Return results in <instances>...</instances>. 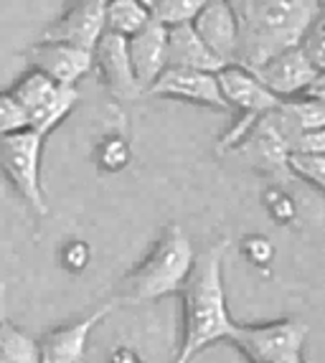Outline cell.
<instances>
[{"label":"cell","instance_id":"cell-1","mask_svg":"<svg viewBox=\"0 0 325 363\" xmlns=\"http://www.w3.org/2000/svg\"><path fill=\"white\" fill-rule=\"evenodd\" d=\"M229 239H221L209 247L204 255H196L191 274L178 290L181 300V330H178V351L173 363H191L211 345L229 340L236 320L226 305L224 287V252Z\"/></svg>","mask_w":325,"mask_h":363},{"label":"cell","instance_id":"cell-2","mask_svg":"<svg viewBox=\"0 0 325 363\" xmlns=\"http://www.w3.org/2000/svg\"><path fill=\"white\" fill-rule=\"evenodd\" d=\"M236 67L254 72L277 54L297 49L305 30L323 16L315 0H234Z\"/></svg>","mask_w":325,"mask_h":363},{"label":"cell","instance_id":"cell-3","mask_svg":"<svg viewBox=\"0 0 325 363\" xmlns=\"http://www.w3.org/2000/svg\"><path fill=\"white\" fill-rule=\"evenodd\" d=\"M196 252L178 224H168L160 231L150 252L125 274L115 292V305H145L160 297L178 295L191 274Z\"/></svg>","mask_w":325,"mask_h":363},{"label":"cell","instance_id":"cell-4","mask_svg":"<svg viewBox=\"0 0 325 363\" xmlns=\"http://www.w3.org/2000/svg\"><path fill=\"white\" fill-rule=\"evenodd\" d=\"M219 91L226 104V109L234 112V122L231 128L219 138L216 150H234L241 143V138L252 130L254 122H259L265 115H270L272 109H277L280 99H275L265 86L259 84V79L252 72L241 67H224L216 72Z\"/></svg>","mask_w":325,"mask_h":363},{"label":"cell","instance_id":"cell-5","mask_svg":"<svg viewBox=\"0 0 325 363\" xmlns=\"http://www.w3.org/2000/svg\"><path fill=\"white\" fill-rule=\"evenodd\" d=\"M307 328L300 318H280L270 323H236L226 343L239 351L247 363H275L287 356H305Z\"/></svg>","mask_w":325,"mask_h":363},{"label":"cell","instance_id":"cell-6","mask_svg":"<svg viewBox=\"0 0 325 363\" xmlns=\"http://www.w3.org/2000/svg\"><path fill=\"white\" fill-rule=\"evenodd\" d=\"M43 138L33 130L0 138V176L28 203L33 211L46 213V199L41 188Z\"/></svg>","mask_w":325,"mask_h":363},{"label":"cell","instance_id":"cell-7","mask_svg":"<svg viewBox=\"0 0 325 363\" xmlns=\"http://www.w3.org/2000/svg\"><path fill=\"white\" fill-rule=\"evenodd\" d=\"M104 6L107 0H77L43 30L41 41L64 43L92 54L104 36Z\"/></svg>","mask_w":325,"mask_h":363},{"label":"cell","instance_id":"cell-8","mask_svg":"<svg viewBox=\"0 0 325 363\" xmlns=\"http://www.w3.org/2000/svg\"><path fill=\"white\" fill-rule=\"evenodd\" d=\"M295 138L297 135L285 125L277 109H272L270 115L254 122L252 130L241 138V143L234 150L247 155L262 170H285V163H287V155L292 150Z\"/></svg>","mask_w":325,"mask_h":363},{"label":"cell","instance_id":"cell-9","mask_svg":"<svg viewBox=\"0 0 325 363\" xmlns=\"http://www.w3.org/2000/svg\"><path fill=\"white\" fill-rule=\"evenodd\" d=\"M115 310V303L109 300L102 308L92 310L89 315L79 318L67 325H59L54 330L43 333L38 340V358L41 363H82L87 356V345H89V335L99 323Z\"/></svg>","mask_w":325,"mask_h":363},{"label":"cell","instance_id":"cell-10","mask_svg":"<svg viewBox=\"0 0 325 363\" xmlns=\"http://www.w3.org/2000/svg\"><path fill=\"white\" fill-rule=\"evenodd\" d=\"M148 97L160 99H178V102H191L206 109L224 112L226 104L219 91L216 74L209 72H191V69H173L165 67L160 77L153 82V86L145 91Z\"/></svg>","mask_w":325,"mask_h":363},{"label":"cell","instance_id":"cell-11","mask_svg":"<svg viewBox=\"0 0 325 363\" xmlns=\"http://www.w3.org/2000/svg\"><path fill=\"white\" fill-rule=\"evenodd\" d=\"M252 74L272 97L280 99V102H287V99L302 97L307 86L313 84L323 72H318L300 49H290L270 59L267 64H262L259 69H254Z\"/></svg>","mask_w":325,"mask_h":363},{"label":"cell","instance_id":"cell-12","mask_svg":"<svg viewBox=\"0 0 325 363\" xmlns=\"http://www.w3.org/2000/svg\"><path fill=\"white\" fill-rule=\"evenodd\" d=\"M92 69L99 72V82L104 84V89L120 102H135L143 97V89L130 67L125 38L104 33L97 43V49L92 51Z\"/></svg>","mask_w":325,"mask_h":363},{"label":"cell","instance_id":"cell-13","mask_svg":"<svg viewBox=\"0 0 325 363\" xmlns=\"http://www.w3.org/2000/svg\"><path fill=\"white\" fill-rule=\"evenodd\" d=\"M26 61L33 72L43 74L56 86L77 89V82L92 72V54L89 51L64 46V43L38 41L26 51Z\"/></svg>","mask_w":325,"mask_h":363},{"label":"cell","instance_id":"cell-14","mask_svg":"<svg viewBox=\"0 0 325 363\" xmlns=\"http://www.w3.org/2000/svg\"><path fill=\"white\" fill-rule=\"evenodd\" d=\"M193 30L216 56L221 67L236 64V16L229 0H204V8L193 18Z\"/></svg>","mask_w":325,"mask_h":363},{"label":"cell","instance_id":"cell-15","mask_svg":"<svg viewBox=\"0 0 325 363\" xmlns=\"http://www.w3.org/2000/svg\"><path fill=\"white\" fill-rule=\"evenodd\" d=\"M127 56H130V67L145 94L162 74V69L168 67V28L150 21L140 33L127 38Z\"/></svg>","mask_w":325,"mask_h":363},{"label":"cell","instance_id":"cell-16","mask_svg":"<svg viewBox=\"0 0 325 363\" xmlns=\"http://www.w3.org/2000/svg\"><path fill=\"white\" fill-rule=\"evenodd\" d=\"M168 67L173 69H191V72H221V64L199 38L193 26H178L168 28Z\"/></svg>","mask_w":325,"mask_h":363},{"label":"cell","instance_id":"cell-17","mask_svg":"<svg viewBox=\"0 0 325 363\" xmlns=\"http://www.w3.org/2000/svg\"><path fill=\"white\" fill-rule=\"evenodd\" d=\"M150 23L148 8L140 0H109L104 6V33L117 38H133Z\"/></svg>","mask_w":325,"mask_h":363},{"label":"cell","instance_id":"cell-18","mask_svg":"<svg viewBox=\"0 0 325 363\" xmlns=\"http://www.w3.org/2000/svg\"><path fill=\"white\" fill-rule=\"evenodd\" d=\"M79 102V91L77 89H67V86H56V91L51 94L46 104H43L38 112L28 117V130H33L36 135H41L46 140L48 133H54L61 122L72 115V109Z\"/></svg>","mask_w":325,"mask_h":363},{"label":"cell","instance_id":"cell-19","mask_svg":"<svg viewBox=\"0 0 325 363\" xmlns=\"http://www.w3.org/2000/svg\"><path fill=\"white\" fill-rule=\"evenodd\" d=\"M277 112L295 135L315 133V130L325 128V104L315 102V99H287V102L277 104Z\"/></svg>","mask_w":325,"mask_h":363},{"label":"cell","instance_id":"cell-20","mask_svg":"<svg viewBox=\"0 0 325 363\" xmlns=\"http://www.w3.org/2000/svg\"><path fill=\"white\" fill-rule=\"evenodd\" d=\"M0 363H41L38 340L6 320L0 325Z\"/></svg>","mask_w":325,"mask_h":363},{"label":"cell","instance_id":"cell-21","mask_svg":"<svg viewBox=\"0 0 325 363\" xmlns=\"http://www.w3.org/2000/svg\"><path fill=\"white\" fill-rule=\"evenodd\" d=\"M54 91H56L54 82H48L43 74L28 69V72H26L23 77L11 86V89H8V94H11V97L21 104V109L31 117L33 112H38V109L51 99Z\"/></svg>","mask_w":325,"mask_h":363},{"label":"cell","instance_id":"cell-22","mask_svg":"<svg viewBox=\"0 0 325 363\" xmlns=\"http://www.w3.org/2000/svg\"><path fill=\"white\" fill-rule=\"evenodd\" d=\"M145 8L153 23L162 28H178L193 23L204 8V0H145Z\"/></svg>","mask_w":325,"mask_h":363},{"label":"cell","instance_id":"cell-23","mask_svg":"<svg viewBox=\"0 0 325 363\" xmlns=\"http://www.w3.org/2000/svg\"><path fill=\"white\" fill-rule=\"evenodd\" d=\"M285 170L292 173V176L302 178L305 183L315 188V191H323L325 183V157L323 155H310V152H290Z\"/></svg>","mask_w":325,"mask_h":363},{"label":"cell","instance_id":"cell-24","mask_svg":"<svg viewBox=\"0 0 325 363\" xmlns=\"http://www.w3.org/2000/svg\"><path fill=\"white\" fill-rule=\"evenodd\" d=\"M97 163L99 168L107 170V173H117L130 163V145L127 140L122 138H104L99 143V150H97Z\"/></svg>","mask_w":325,"mask_h":363},{"label":"cell","instance_id":"cell-25","mask_svg":"<svg viewBox=\"0 0 325 363\" xmlns=\"http://www.w3.org/2000/svg\"><path fill=\"white\" fill-rule=\"evenodd\" d=\"M297 49L305 54V59L310 61L318 72H323L325 69V18L323 16L305 30V36H302Z\"/></svg>","mask_w":325,"mask_h":363},{"label":"cell","instance_id":"cell-26","mask_svg":"<svg viewBox=\"0 0 325 363\" xmlns=\"http://www.w3.org/2000/svg\"><path fill=\"white\" fill-rule=\"evenodd\" d=\"M23 130H28V115L8 91H0V138L23 133Z\"/></svg>","mask_w":325,"mask_h":363},{"label":"cell","instance_id":"cell-27","mask_svg":"<svg viewBox=\"0 0 325 363\" xmlns=\"http://www.w3.org/2000/svg\"><path fill=\"white\" fill-rule=\"evenodd\" d=\"M265 208L270 211V216L277 221V224H292L297 216L295 201L290 199L282 191H267L265 194Z\"/></svg>","mask_w":325,"mask_h":363},{"label":"cell","instance_id":"cell-28","mask_svg":"<svg viewBox=\"0 0 325 363\" xmlns=\"http://www.w3.org/2000/svg\"><path fill=\"white\" fill-rule=\"evenodd\" d=\"M241 252H244V257H247L252 264L265 267L267 262H272L275 247H272V242L265 239V236H249L247 242L241 244Z\"/></svg>","mask_w":325,"mask_h":363},{"label":"cell","instance_id":"cell-29","mask_svg":"<svg viewBox=\"0 0 325 363\" xmlns=\"http://www.w3.org/2000/svg\"><path fill=\"white\" fill-rule=\"evenodd\" d=\"M61 262H64V267H67V269H72V272L84 269L87 262H89V247H87L84 242L67 244V247H64V252H61Z\"/></svg>","mask_w":325,"mask_h":363},{"label":"cell","instance_id":"cell-30","mask_svg":"<svg viewBox=\"0 0 325 363\" xmlns=\"http://www.w3.org/2000/svg\"><path fill=\"white\" fill-rule=\"evenodd\" d=\"M109 363H143V361H140L138 353L127 351V348H117V351L112 353V358H109Z\"/></svg>","mask_w":325,"mask_h":363},{"label":"cell","instance_id":"cell-31","mask_svg":"<svg viewBox=\"0 0 325 363\" xmlns=\"http://www.w3.org/2000/svg\"><path fill=\"white\" fill-rule=\"evenodd\" d=\"M6 279H3V274H0V325L6 323Z\"/></svg>","mask_w":325,"mask_h":363},{"label":"cell","instance_id":"cell-32","mask_svg":"<svg viewBox=\"0 0 325 363\" xmlns=\"http://www.w3.org/2000/svg\"><path fill=\"white\" fill-rule=\"evenodd\" d=\"M275 363H305V356H287V358H280Z\"/></svg>","mask_w":325,"mask_h":363}]
</instances>
